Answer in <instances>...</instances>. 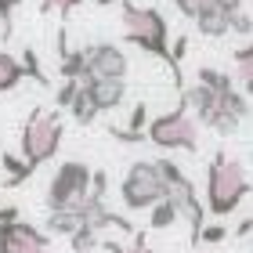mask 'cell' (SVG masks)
Instances as JSON below:
<instances>
[{"label":"cell","mask_w":253,"mask_h":253,"mask_svg":"<svg viewBox=\"0 0 253 253\" xmlns=\"http://www.w3.org/2000/svg\"><path fill=\"white\" fill-rule=\"evenodd\" d=\"M250 192V177H246V167L239 159L217 152L206 167V210L213 217H228L239 210V203L246 199Z\"/></svg>","instance_id":"1"},{"label":"cell","mask_w":253,"mask_h":253,"mask_svg":"<svg viewBox=\"0 0 253 253\" xmlns=\"http://www.w3.org/2000/svg\"><path fill=\"white\" fill-rule=\"evenodd\" d=\"M62 137H65L62 109H33V116L22 126V159L37 170L40 163L58 156Z\"/></svg>","instance_id":"2"},{"label":"cell","mask_w":253,"mask_h":253,"mask_svg":"<svg viewBox=\"0 0 253 253\" xmlns=\"http://www.w3.org/2000/svg\"><path fill=\"white\" fill-rule=\"evenodd\" d=\"M120 22H123V40L137 43L145 54H156V58H163L170 65V47H167L170 29H167V18L159 15L156 7H141V4H130V0H126Z\"/></svg>","instance_id":"3"},{"label":"cell","mask_w":253,"mask_h":253,"mask_svg":"<svg viewBox=\"0 0 253 253\" xmlns=\"http://www.w3.org/2000/svg\"><path fill=\"white\" fill-rule=\"evenodd\" d=\"M145 137L156 148H167V152H195L199 148V123L188 112V105L181 101L174 112H163V116H156L148 123Z\"/></svg>","instance_id":"4"},{"label":"cell","mask_w":253,"mask_h":253,"mask_svg":"<svg viewBox=\"0 0 253 253\" xmlns=\"http://www.w3.org/2000/svg\"><path fill=\"white\" fill-rule=\"evenodd\" d=\"M167 195V185L156 170V159H137L120 181V199L126 210H148L152 203H159Z\"/></svg>","instance_id":"5"},{"label":"cell","mask_w":253,"mask_h":253,"mask_svg":"<svg viewBox=\"0 0 253 253\" xmlns=\"http://www.w3.org/2000/svg\"><path fill=\"white\" fill-rule=\"evenodd\" d=\"M87 192H90V167L80 163V159H65V163L54 170L51 185H47V210L84 206Z\"/></svg>","instance_id":"6"},{"label":"cell","mask_w":253,"mask_h":253,"mask_svg":"<svg viewBox=\"0 0 253 253\" xmlns=\"http://www.w3.org/2000/svg\"><path fill=\"white\" fill-rule=\"evenodd\" d=\"M126 54L116 43H94V47H84V76L80 80H126Z\"/></svg>","instance_id":"7"},{"label":"cell","mask_w":253,"mask_h":253,"mask_svg":"<svg viewBox=\"0 0 253 253\" xmlns=\"http://www.w3.org/2000/svg\"><path fill=\"white\" fill-rule=\"evenodd\" d=\"M47 235L26 221L0 224V253H47Z\"/></svg>","instance_id":"8"},{"label":"cell","mask_w":253,"mask_h":253,"mask_svg":"<svg viewBox=\"0 0 253 253\" xmlns=\"http://www.w3.org/2000/svg\"><path fill=\"white\" fill-rule=\"evenodd\" d=\"M84 87L90 90L98 112H109V109H120L123 98H126V80H84Z\"/></svg>","instance_id":"9"},{"label":"cell","mask_w":253,"mask_h":253,"mask_svg":"<svg viewBox=\"0 0 253 253\" xmlns=\"http://www.w3.org/2000/svg\"><path fill=\"white\" fill-rule=\"evenodd\" d=\"M228 18H232V15H224L217 4H203L199 11H195L192 22L199 26L203 37H224V33H232V29H228Z\"/></svg>","instance_id":"10"},{"label":"cell","mask_w":253,"mask_h":253,"mask_svg":"<svg viewBox=\"0 0 253 253\" xmlns=\"http://www.w3.org/2000/svg\"><path fill=\"white\" fill-rule=\"evenodd\" d=\"M84 221H87L84 206H58V210H51V217H47V232L51 235H73Z\"/></svg>","instance_id":"11"},{"label":"cell","mask_w":253,"mask_h":253,"mask_svg":"<svg viewBox=\"0 0 253 253\" xmlns=\"http://www.w3.org/2000/svg\"><path fill=\"white\" fill-rule=\"evenodd\" d=\"M69 109H73V120L84 123V126L98 120V105H94V98H90V90L84 87V80H80V90H76V98H73V105H69Z\"/></svg>","instance_id":"12"},{"label":"cell","mask_w":253,"mask_h":253,"mask_svg":"<svg viewBox=\"0 0 253 253\" xmlns=\"http://www.w3.org/2000/svg\"><path fill=\"white\" fill-rule=\"evenodd\" d=\"M0 167L7 170V188H18L22 181L33 177V167H29L22 156H15V152H4V156H0Z\"/></svg>","instance_id":"13"},{"label":"cell","mask_w":253,"mask_h":253,"mask_svg":"<svg viewBox=\"0 0 253 253\" xmlns=\"http://www.w3.org/2000/svg\"><path fill=\"white\" fill-rule=\"evenodd\" d=\"M22 62L18 58H11L7 51H0V94H7V90H15L22 84Z\"/></svg>","instance_id":"14"},{"label":"cell","mask_w":253,"mask_h":253,"mask_svg":"<svg viewBox=\"0 0 253 253\" xmlns=\"http://www.w3.org/2000/svg\"><path fill=\"white\" fill-rule=\"evenodd\" d=\"M235 76H239V90L250 94L253 90V47L243 43V47L235 51Z\"/></svg>","instance_id":"15"},{"label":"cell","mask_w":253,"mask_h":253,"mask_svg":"<svg viewBox=\"0 0 253 253\" xmlns=\"http://www.w3.org/2000/svg\"><path fill=\"white\" fill-rule=\"evenodd\" d=\"M148 210H152V217H148V228H152V232H163V228H170V224H174L177 217H181V213H177V206L170 203L167 195H163L159 203H152Z\"/></svg>","instance_id":"16"},{"label":"cell","mask_w":253,"mask_h":253,"mask_svg":"<svg viewBox=\"0 0 253 253\" xmlns=\"http://www.w3.org/2000/svg\"><path fill=\"white\" fill-rule=\"evenodd\" d=\"M199 84L221 94V90H228V87H232V76H228V73H221V69H210V65H203V69H199Z\"/></svg>","instance_id":"17"},{"label":"cell","mask_w":253,"mask_h":253,"mask_svg":"<svg viewBox=\"0 0 253 253\" xmlns=\"http://www.w3.org/2000/svg\"><path fill=\"white\" fill-rule=\"evenodd\" d=\"M69 239H73V253H90V250L98 246V232L90 224H80Z\"/></svg>","instance_id":"18"},{"label":"cell","mask_w":253,"mask_h":253,"mask_svg":"<svg viewBox=\"0 0 253 253\" xmlns=\"http://www.w3.org/2000/svg\"><path fill=\"white\" fill-rule=\"evenodd\" d=\"M22 73H26V76H33L37 84H47V76L40 73V58H37V51H33V47H26V51H22Z\"/></svg>","instance_id":"19"},{"label":"cell","mask_w":253,"mask_h":253,"mask_svg":"<svg viewBox=\"0 0 253 253\" xmlns=\"http://www.w3.org/2000/svg\"><path fill=\"white\" fill-rule=\"evenodd\" d=\"M224 239H228V228H224V224H203L199 235H195V243L213 246V243H224Z\"/></svg>","instance_id":"20"},{"label":"cell","mask_w":253,"mask_h":253,"mask_svg":"<svg viewBox=\"0 0 253 253\" xmlns=\"http://www.w3.org/2000/svg\"><path fill=\"white\" fill-rule=\"evenodd\" d=\"M80 4H84V0H40V11L43 15H54V11H58V15H69V11L80 7Z\"/></svg>","instance_id":"21"},{"label":"cell","mask_w":253,"mask_h":253,"mask_svg":"<svg viewBox=\"0 0 253 253\" xmlns=\"http://www.w3.org/2000/svg\"><path fill=\"white\" fill-rule=\"evenodd\" d=\"M76 90H80V80H73V76H65V84L58 87V109H69V105H73Z\"/></svg>","instance_id":"22"},{"label":"cell","mask_w":253,"mask_h":253,"mask_svg":"<svg viewBox=\"0 0 253 253\" xmlns=\"http://www.w3.org/2000/svg\"><path fill=\"white\" fill-rule=\"evenodd\" d=\"M22 0H0V26H4V37H11V15Z\"/></svg>","instance_id":"23"},{"label":"cell","mask_w":253,"mask_h":253,"mask_svg":"<svg viewBox=\"0 0 253 253\" xmlns=\"http://www.w3.org/2000/svg\"><path fill=\"white\" fill-rule=\"evenodd\" d=\"M145 120H148V109H145V101H137V105H134V112H130V126H126V130L145 134Z\"/></svg>","instance_id":"24"},{"label":"cell","mask_w":253,"mask_h":253,"mask_svg":"<svg viewBox=\"0 0 253 253\" xmlns=\"http://www.w3.org/2000/svg\"><path fill=\"white\" fill-rule=\"evenodd\" d=\"M203 4H210V0H174V7H177L185 18H195V11H199Z\"/></svg>","instance_id":"25"},{"label":"cell","mask_w":253,"mask_h":253,"mask_svg":"<svg viewBox=\"0 0 253 253\" xmlns=\"http://www.w3.org/2000/svg\"><path fill=\"white\" fill-rule=\"evenodd\" d=\"M123 253H152V246H148V239H145V232H134V243L126 246Z\"/></svg>","instance_id":"26"},{"label":"cell","mask_w":253,"mask_h":253,"mask_svg":"<svg viewBox=\"0 0 253 253\" xmlns=\"http://www.w3.org/2000/svg\"><path fill=\"white\" fill-rule=\"evenodd\" d=\"M210 4H217V7L224 11V15H235V11L243 7V0H210Z\"/></svg>","instance_id":"27"},{"label":"cell","mask_w":253,"mask_h":253,"mask_svg":"<svg viewBox=\"0 0 253 253\" xmlns=\"http://www.w3.org/2000/svg\"><path fill=\"white\" fill-rule=\"evenodd\" d=\"M7 221H18V206H4L0 210V224H7Z\"/></svg>","instance_id":"28"},{"label":"cell","mask_w":253,"mask_h":253,"mask_svg":"<svg viewBox=\"0 0 253 253\" xmlns=\"http://www.w3.org/2000/svg\"><path fill=\"white\" fill-rule=\"evenodd\" d=\"M94 4H98V7H109V4H116V0H94Z\"/></svg>","instance_id":"29"}]
</instances>
